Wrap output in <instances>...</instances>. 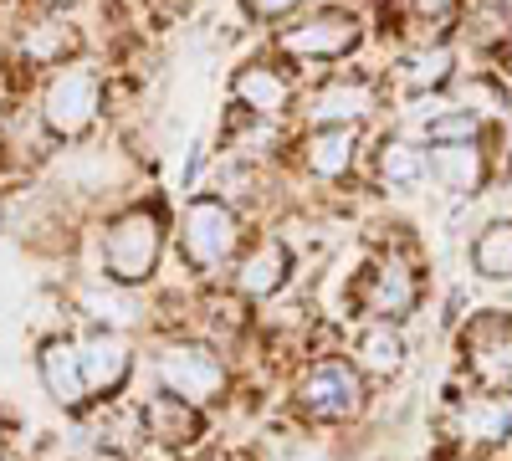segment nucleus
Listing matches in <instances>:
<instances>
[{"label":"nucleus","instance_id":"nucleus-1","mask_svg":"<svg viewBox=\"0 0 512 461\" xmlns=\"http://www.w3.org/2000/svg\"><path fill=\"white\" fill-rule=\"evenodd\" d=\"M175 246H180V262L210 282L236 267L241 246H246V231H241V211L221 195H195L185 200L180 211V231H175Z\"/></svg>","mask_w":512,"mask_h":461},{"label":"nucleus","instance_id":"nucleus-2","mask_svg":"<svg viewBox=\"0 0 512 461\" xmlns=\"http://www.w3.org/2000/svg\"><path fill=\"white\" fill-rule=\"evenodd\" d=\"M154 380L164 395H180L190 400L195 410H216L231 400V364L221 354V344L210 339H185V333H175V339H164L154 349Z\"/></svg>","mask_w":512,"mask_h":461},{"label":"nucleus","instance_id":"nucleus-3","mask_svg":"<svg viewBox=\"0 0 512 461\" xmlns=\"http://www.w3.org/2000/svg\"><path fill=\"white\" fill-rule=\"evenodd\" d=\"M287 405L303 426H349L364 415L369 390H364V374L349 359H313L292 374Z\"/></svg>","mask_w":512,"mask_h":461},{"label":"nucleus","instance_id":"nucleus-4","mask_svg":"<svg viewBox=\"0 0 512 461\" xmlns=\"http://www.w3.org/2000/svg\"><path fill=\"white\" fill-rule=\"evenodd\" d=\"M349 308L354 318H384V323H405L420 313L425 303V282L415 272V262L405 257V251H379V257H369L354 277H349Z\"/></svg>","mask_w":512,"mask_h":461},{"label":"nucleus","instance_id":"nucleus-5","mask_svg":"<svg viewBox=\"0 0 512 461\" xmlns=\"http://www.w3.org/2000/svg\"><path fill=\"white\" fill-rule=\"evenodd\" d=\"M164 262V216L149 211V205H134L108 221L103 231V251H98V267L108 282L118 287H139L159 272Z\"/></svg>","mask_w":512,"mask_h":461},{"label":"nucleus","instance_id":"nucleus-6","mask_svg":"<svg viewBox=\"0 0 512 461\" xmlns=\"http://www.w3.org/2000/svg\"><path fill=\"white\" fill-rule=\"evenodd\" d=\"M441 431L451 451L466 456H492L512 446V400L502 390H456L441 410Z\"/></svg>","mask_w":512,"mask_h":461},{"label":"nucleus","instance_id":"nucleus-7","mask_svg":"<svg viewBox=\"0 0 512 461\" xmlns=\"http://www.w3.org/2000/svg\"><path fill=\"white\" fill-rule=\"evenodd\" d=\"M461 374L477 390H512V313L507 308H482L461 323L456 333Z\"/></svg>","mask_w":512,"mask_h":461},{"label":"nucleus","instance_id":"nucleus-8","mask_svg":"<svg viewBox=\"0 0 512 461\" xmlns=\"http://www.w3.org/2000/svg\"><path fill=\"white\" fill-rule=\"evenodd\" d=\"M98 108H103V82H98V67L93 62L57 67L52 82H47V93H41V118H47V129L62 134V139L88 134Z\"/></svg>","mask_w":512,"mask_h":461},{"label":"nucleus","instance_id":"nucleus-9","mask_svg":"<svg viewBox=\"0 0 512 461\" xmlns=\"http://www.w3.org/2000/svg\"><path fill=\"white\" fill-rule=\"evenodd\" d=\"M292 246L282 236H256L251 246H241V257L231 267V292L246 303H277L282 292L292 287Z\"/></svg>","mask_w":512,"mask_h":461},{"label":"nucleus","instance_id":"nucleus-10","mask_svg":"<svg viewBox=\"0 0 512 461\" xmlns=\"http://www.w3.org/2000/svg\"><path fill=\"white\" fill-rule=\"evenodd\" d=\"M359 16L354 11H313L308 21H297L282 31V52L297 62H338L359 47Z\"/></svg>","mask_w":512,"mask_h":461},{"label":"nucleus","instance_id":"nucleus-11","mask_svg":"<svg viewBox=\"0 0 512 461\" xmlns=\"http://www.w3.org/2000/svg\"><path fill=\"white\" fill-rule=\"evenodd\" d=\"M349 364L374 385H390L405 374L410 364V339L400 323H384V318H364L354 328V344H349Z\"/></svg>","mask_w":512,"mask_h":461},{"label":"nucleus","instance_id":"nucleus-12","mask_svg":"<svg viewBox=\"0 0 512 461\" xmlns=\"http://www.w3.org/2000/svg\"><path fill=\"white\" fill-rule=\"evenodd\" d=\"M82 349V374H88V390L98 400H113L123 385H128V374H134V349H128V339L118 328H93L88 339H77Z\"/></svg>","mask_w":512,"mask_h":461},{"label":"nucleus","instance_id":"nucleus-13","mask_svg":"<svg viewBox=\"0 0 512 461\" xmlns=\"http://www.w3.org/2000/svg\"><path fill=\"white\" fill-rule=\"evenodd\" d=\"M36 369H41V385H47V395L62 405V410H82L88 405V374H82V349L77 339H62V333H52L47 344H41L36 354Z\"/></svg>","mask_w":512,"mask_h":461},{"label":"nucleus","instance_id":"nucleus-14","mask_svg":"<svg viewBox=\"0 0 512 461\" xmlns=\"http://www.w3.org/2000/svg\"><path fill=\"white\" fill-rule=\"evenodd\" d=\"M144 431H149V441L154 446H164V451H190V446H200V436H205V410H195L190 400H180V395H149L144 405Z\"/></svg>","mask_w":512,"mask_h":461},{"label":"nucleus","instance_id":"nucleus-15","mask_svg":"<svg viewBox=\"0 0 512 461\" xmlns=\"http://www.w3.org/2000/svg\"><path fill=\"white\" fill-rule=\"evenodd\" d=\"M425 180H436L451 195H477L487 185V159H482L477 139H466V144H431V149H425Z\"/></svg>","mask_w":512,"mask_h":461},{"label":"nucleus","instance_id":"nucleus-16","mask_svg":"<svg viewBox=\"0 0 512 461\" xmlns=\"http://www.w3.org/2000/svg\"><path fill=\"white\" fill-rule=\"evenodd\" d=\"M374 113V88L364 77H333L308 98V118L318 123H338V129H359V123Z\"/></svg>","mask_w":512,"mask_h":461},{"label":"nucleus","instance_id":"nucleus-17","mask_svg":"<svg viewBox=\"0 0 512 461\" xmlns=\"http://www.w3.org/2000/svg\"><path fill=\"white\" fill-rule=\"evenodd\" d=\"M359 159V129H338V123H318L303 139V170L313 180H344Z\"/></svg>","mask_w":512,"mask_h":461},{"label":"nucleus","instance_id":"nucleus-18","mask_svg":"<svg viewBox=\"0 0 512 461\" xmlns=\"http://www.w3.org/2000/svg\"><path fill=\"white\" fill-rule=\"evenodd\" d=\"M231 98H236L251 118H282L287 103H292V82H287L282 67L246 62V67L231 77Z\"/></svg>","mask_w":512,"mask_h":461},{"label":"nucleus","instance_id":"nucleus-19","mask_svg":"<svg viewBox=\"0 0 512 461\" xmlns=\"http://www.w3.org/2000/svg\"><path fill=\"white\" fill-rule=\"evenodd\" d=\"M466 267H472V277H482V282H512V216H497L472 236Z\"/></svg>","mask_w":512,"mask_h":461},{"label":"nucleus","instance_id":"nucleus-20","mask_svg":"<svg viewBox=\"0 0 512 461\" xmlns=\"http://www.w3.org/2000/svg\"><path fill=\"white\" fill-rule=\"evenodd\" d=\"M400 77H405V88L410 93H420V98H431V93H441L446 82L456 77V52L451 47H431V41H425V47H415L405 62H400Z\"/></svg>","mask_w":512,"mask_h":461},{"label":"nucleus","instance_id":"nucleus-21","mask_svg":"<svg viewBox=\"0 0 512 461\" xmlns=\"http://www.w3.org/2000/svg\"><path fill=\"white\" fill-rule=\"evenodd\" d=\"M374 170H379V185L384 190H415L425 180V149L410 144V139H384Z\"/></svg>","mask_w":512,"mask_h":461},{"label":"nucleus","instance_id":"nucleus-22","mask_svg":"<svg viewBox=\"0 0 512 461\" xmlns=\"http://www.w3.org/2000/svg\"><path fill=\"white\" fill-rule=\"evenodd\" d=\"M425 134H431V144H466V139L482 134V118H477L472 108H456V103H451L441 118L425 123Z\"/></svg>","mask_w":512,"mask_h":461},{"label":"nucleus","instance_id":"nucleus-23","mask_svg":"<svg viewBox=\"0 0 512 461\" xmlns=\"http://www.w3.org/2000/svg\"><path fill=\"white\" fill-rule=\"evenodd\" d=\"M62 52H67V26L62 21H41V26H31L21 36V57L26 62H62Z\"/></svg>","mask_w":512,"mask_h":461},{"label":"nucleus","instance_id":"nucleus-24","mask_svg":"<svg viewBox=\"0 0 512 461\" xmlns=\"http://www.w3.org/2000/svg\"><path fill=\"white\" fill-rule=\"evenodd\" d=\"M303 0H241V11L251 16V21H282V16H292Z\"/></svg>","mask_w":512,"mask_h":461},{"label":"nucleus","instance_id":"nucleus-25","mask_svg":"<svg viewBox=\"0 0 512 461\" xmlns=\"http://www.w3.org/2000/svg\"><path fill=\"white\" fill-rule=\"evenodd\" d=\"M190 461H241V456H231L226 446H205V451H195Z\"/></svg>","mask_w":512,"mask_h":461},{"label":"nucleus","instance_id":"nucleus-26","mask_svg":"<svg viewBox=\"0 0 512 461\" xmlns=\"http://www.w3.org/2000/svg\"><path fill=\"white\" fill-rule=\"evenodd\" d=\"M436 461H487V456H466V451H446V456H436Z\"/></svg>","mask_w":512,"mask_h":461},{"label":"nucleus","instance_id":"nucleus-27","mask_svg":"<svg viewBox=\"0 0 512 461\" xmlns=\"http://www.w3.org/2000/svg\"><path fill=\"white\" fill-rule=\"evenodd\" d=\"M502 6H507V21H512V0H502Z\"/></svg>","mask_w":512,"mask_h":461},{"label":"nucleus","instance_id":"nucleus-28","mask_svg":"<svg viewBox=\"0 0 512 461\" xmlns=\"http://www.w3.org/2000/svg\"><path fill=\"white\" fill-rule=\"evenodd\" d=\"M0 461H21V456H0Z\"/></svg>","mask_w":512,"mask_h":461}]
</instances>
